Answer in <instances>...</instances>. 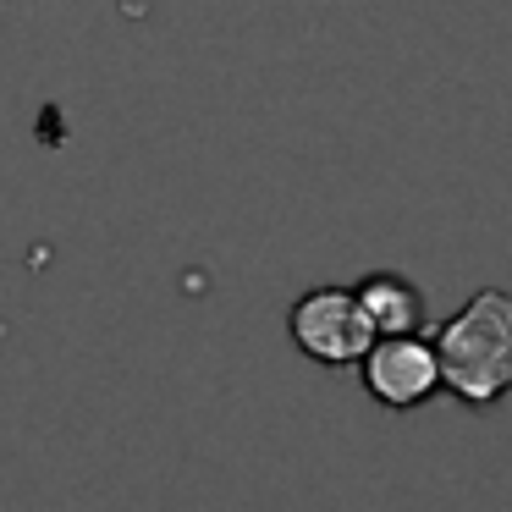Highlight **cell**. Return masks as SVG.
I'll use <instances>...</instances> for the list:
<instances>
[{"label":"cell","mask_w":512,"mask_h":512,"mask_svg":"<svg viewBox=\"0 0 512 512\" xmlns=\"http://www.w3.org/2000/svg\"><path fill=\"white\" fill-rule=\"evenodd\" d=\"M287 331L298 342L303 358L314 364H331V369H347L364 358V347L375 342V325H369L364 303H358L353 287H314L292 303L287 314Z\"/></svg>","instance_id":"2"},{"label":"cell","mask_w":512,"mask_h":512,"mask_svg":"<svg viewBox=\"0 0 512 512\" xmlns=\"http://www.w3.org/2000/svg\"><path fill=\"white\" fill-rule=\"evenodd\" d=\"M430 347L441 364V386L463 408H496L512 391V292H474L452 320H441Z\"/></svg>","instance_id":"1"},{"label":"cell","mask_w":512,"mask_h":512,"mask_svg":"<svg viewBox=\"0 0 512 512\" xmlns=\"http://www.w3.org/2000/svg\"><path fill=\"white\" fill-rule=\"evenodd\" d=\"M353 292H358V303H364L375 336H413V331H424V292L413 287L402 270H369Z\"/></svg>","instance_id":"4"},{"label":"cell","mask_w":512,"mask_h":512,"mask_svg":"<svg viewBox=\"0 0 512 512\" xmlns=\"http://www.w3.org/2000/svg\"><path fill=\"white\" fill-rule=\"evenodd\" d=\"M358 375H364V391L391 413L424 408V402L441 391V364H435V347L413 336H375L358 358Z\"/></svg>","instance_id":"3"}]
</instances>
